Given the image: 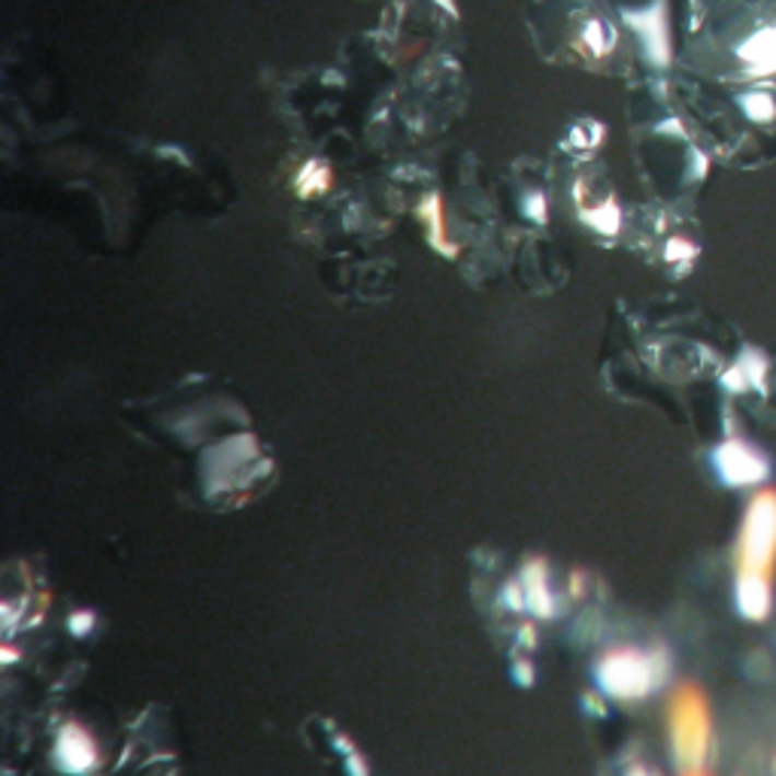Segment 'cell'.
Returning <instances> with one entry per match:
<instances>
[{
  "label": "cell",
  "instance_id": "obj_5",
  "mask_svg": "<svg viewBox=\"0 0 776 776\" xmlns=\"http://www.w3.org/2000/svg\"><path fill=\"white\" fill-rule=\"evenodd\" d=\"M680 776H707V774H704V771H685V774Z\"/></svg>",
  "mask_w": 776,
  "mask_h": 776
},
{
  "label": "cell",
  "instance_id": "obj_1",
  "mask_svg": "<svg viewBox=\"0 0 776 776\" xmlns=\"http://www.w3.org/2000/svg\"><path fill=\"white\" fill-rule=\"evenodd\" d=\"M776 571V492L752 497L737 540V607L752 622L771 613Z\"/></svg>",
  "mask_w": 776,
  "mask_h": 776
},
{
  "label": "cell",
  "instance_id": "obj_3",
  "mask_svg": "<svg viewBox=\"0 0 776 776\" xmlns=\"http://www.w3.org/2000/svg\"><path fill=\"white\" fill-rule=\"evenodd\" d=\"M603 685L619 697L646 695L661 677V665L652 656L643 652H613L603 661Z\"/></svg>",
  "mask_w": 776,
  "mask_h": 776
},
{
  "label": "cell",
  "instance_id": "obj_2",
  "mask_svg": "<svg viewBox=\"0 0 776 776\" xmlns=\"http://www.w3.org/2000/svg\"><path fill=\"white\" fill-rule=\"evenodd\" d=\"M709 707L695 685L677 689L670 701V740L680 771H704L709 752Z\"/></svg>",
  "mask_w": 776,
  "mask_h": 776
},
{
  "label": "cell",
  "instance_id": "obj_4",
  "mask_svg": "<svg viewBox=\"0 0 776 776\" xmlns=\"http://www.w3.org/2000/svg\"><path fill=\"white\" fill-rule=\"evenodd\" d=\"M713 461L728 485H755L767 477V461L762 452H755L752 446L740 440H728L725 446H719Z\"/></svg>",
  "mask_w": 776,
  "mask_h": 776
},
{
  "label": "cell",
  "instance_id": "obj_6",
  "mask_svg": "<svg viewBox=\"0 0 776 776\" xmlns=\"http://www.w3.org/2000/svg\"><path fill=\"white\" fill-rule=\"evenodd\" d=\"M774 774H776V759H774Z\"/></svg>",
  "mask_w": 776,
  "mask_h": 776
}]
</instances>
